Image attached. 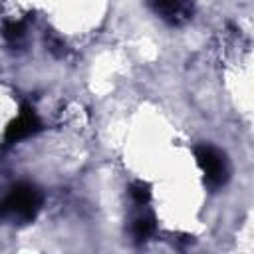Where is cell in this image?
<instances>
[{
  "instance_id": "6da1fadb",
  "label": "cell",
  "mask_w": 254,
  "mask_h": 254,
  "mask_svg": "<svg viewBox=\"0 0 254 254\" xmlns=\"http://www.w3.org/2000/svg\"><path fill=\"white\" fill-rule=\"evenodd\" d=\"M42 192L36 185L18 183L0 198V220L10 222H30L42 208Z\"/></svg>"
},
{
  "instance_id": "7a4b0ae2",
  "label": "cell",
  "mask_w": 254,
  "mask_h": 254,
  "mask_svg": "<svg viewBox=\"0 0 254 254\" xmlns=\"http://www.w3.org/2000/svg\"><path fill=\"white\" fill-rule=\"evenodd\" d=\"M194 155H196L198 167L204 173V179H206L208 187L218 189L228 181L230 167H228L226 155L220 149H216L212 145H198L194 149Z\"/></svg>"
},
{
  "instance_id": "3957f363",
  "label": "cell",
  "mask_w": 254,
  "mask_h": 254,
  "mask_svg": "<svg viewBox=\"0 0 254 254\" xmlns=\"http://www.w3.org/2000/svg\"><path fill=\"white\" fill-rule=\"evenodd\" d=\"M149 6L169 24H183L192 14V0H149Z\"/></svg>"
},
{
  "instance_id": "277c9868",
  "label": "cell",
  "mask_w": 254,
  "mask_h": 254,
  "mask_svg": "<svg viewBox=\"0 0 254 254\" xmlns=\"http://www.w3.org/2000/svg\"><path fill=\"white\" fill-rule=\"evenodd\" d=\"M42 123L40 119L36 117L34 109H30L28 105H24L22 113L10 123L8 131H6V143H16V141H22L30 135H34L36 131H40Z\"/></svg>"
},
{
  "instance_id": "5b68a950",
  "label": "cell",
  "mask_w": 254,
  "mask_h": 254,
  "mask_svg": "<svg viewBox=\"0 0 254 254\" xmlns=\"http://www.w3.org/2000/svg\"><path fill=\"white\" fill-rule=\"evenodd\" d=\"M133 236L137 240H147L153 232H155V220L151 214H139L135 220H133Z\"/></svg>"
},
{
  "instance_id": "8992f818",
  "label": "cell",
  "mask_w": 254,
  "mask_h": 254,
  "mask_svg": "<svg viewBox=\"0 0 254 254\" xmlns=\"http://www.w3.org/2000/svg\"><path fill=\"white\" fill-rule=\"evenodd\" d=\"M131 196H133V200L137 204H145L149 200V187L143 185V183H135L131 187Z\"/></svg>"
},
{
  "instance_id": "52a82bcc",
  "label": "cell",
  "mask_w": 254,
  "mask_h": 254,
  "mask_svg": "<svg viewBox=\"0 0 254 254\" xmlns=\"http://www.w3.org/2000/svg\"><path fill=\"white\" fill-rule=\"evenodd\" d=\"M4 36H6L10 42L20 40V38L24 36V24H20V22H10V24H6V28H4Z\"/></svg>"
}]
</instances>
